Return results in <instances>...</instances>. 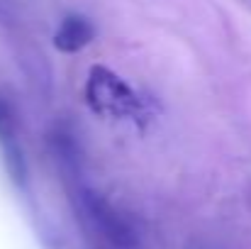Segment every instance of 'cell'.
I'll return each mask as SVG.
<instances>
[{
    "instance_id": "1",
    "label": "cell",
    "mask_w": 251,
    "mask_h": 249,
    "mask_svg": "<svg viewBox=\"0 0 251 249\" xmlns=\"http://www.w3.org/2000/svg\"><path fill=\"white\" fill-rule=\"evenodd\" d=\"M85 103L100 117L137 120L139 125H144V117H147L144 103L129 88V83L122 81L115 71H110L107 66H100V64H95L88 71Z\"/></svg>"
},
{
    "instance_id": "2",
    "label": "cell",
    "mask_w": 251,
    "mask_h": 249,
    "mask_svg": "<svg viewBox=\"0 0 251 249\" xmlns=\"http://www.w3.org/2000/svg\"><path fill=\"white\" fill-rule=\"evenodd\" d=\"M83 208L90 222L95 225V230L115 249H137L139 237H137L134 225L117 208H112V203H107L102 195H98L93 191H85Z\"/></svg>"
},
{
    "instance_id": "3",
    "label": "cell",
    "mask_w": 251,
    "mask_h": 249,
    "mask_svg": "<svg viewBox=\"0 0 251 249\" xmlns=\"http://www.w3.org/2000/svg\"><path fill=\"white\" fill-rule=\"evenodd\" d=\"M0 147H2V154H5V164L10 176L25 186V176H27V168H25V159H22V152L17 147V137H15V115L10 110V105L0 98Z\"/></svg>"
},
{
    "instance_id": "4",
    "label": "cell",
    "mask_w": 251,
    "mask_h": 249,
    "mask_svg": "<svg viewBox=\"0 0 251 249\" xmlns=\"http://www.w3.org/2000/svg\"><path fill=\"white\" fill-rule=\"evenodd\" d=\"M93 37H95V27H93V22L88 17L69 15L59 25V29H56L51 42H54V47L61 54H76V52H81L83 47H88L93 42Z\"/></svg>"
}]
</instances>
